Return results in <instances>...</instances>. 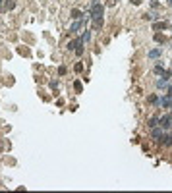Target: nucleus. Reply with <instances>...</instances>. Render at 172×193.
<instances>
[{"instance_id": "obj_1", "label": "nucleus", "mask_w": 172, "mask_h": 193, "mask_svg": "<svg viewBox=\"0 0 172 193\" xmlns=\"http://www.w3.org/2000/svg\"><path fill=\"white\" fill-rule=\"evenodd\" d=\"M159 122H161V126H162V127H168V126H170V118H168V116H164V118H161Z\"/></svg>"}]
</instances>
